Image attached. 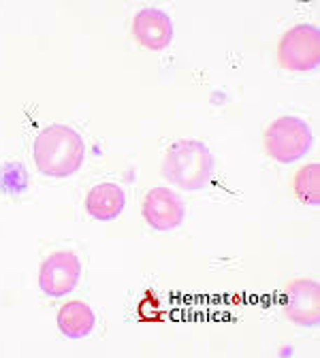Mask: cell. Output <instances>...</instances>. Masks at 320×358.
I'll return each mask as SVG.
<instances>
[{
	"instance_id": "6da1fadb",
	"label": "cell",
	"mask_w": 320,
	"mask_h": 358,
	"mask_svg": "<svg viewBox=\"0 0 320 358\" xmlns=\"http://www.w3.org/2000/svg\"><path fill=\"white\" fill-rule=\"evenodd\" d=\"M36 169L48 177L75 175L85 158V145L79 132L64 124L43 128L32 145Z\"/></svg>"
},
{
	"instance_id": "7a4b0ae2",
	"label": "cell",
	"mask_w": 320,
	"mask_h": 358,
	"mask_svg": "<svg viewBox=\"0 0 320 358\" xmlns=\"http://www.w3.org/2000/svg\"><path fill=\"white\" fill-rule=\"evenodd\" d=\"M214 175V156L197 139L175 141L162 160V177L181 190H203Z\"/></svg>"
},
{
	"instance_id": "3957f363",
	"label": "cell",
	"mask_w": 320,
	"mask_h": 358,
	"mask_svg": "<svg viewBox=\"0 0 320 358\" xmlns=\"http://www.w3.org/2000/svg\"><path fill=\"white\" fill-rule=\"evenodd\" d=\"M263 141H265V152L273 160L291 164L307 156L314 137L307 122L295 115H282L267 126Z\"/></svg>"
},
{
	"instance_id": "277c9868",
	"label": "cell",
	"mask_w": 320,
	"mask_h": 358,
	"mask_svg": "<svg viewBox=\"0 0 320 358\" xmlns=\"http://www.w3.org/2000/svg\"><path fill=\"white\" fill-rule=\"evenodd\" d=\"M278 60L286 71L295 73L316 69L320 62V30L309 24L291 28L278 45Z\"/></svg>"
},
{
	"instance_id": "5b68a950",
	"label": "cell",
	"mask_w": 320,
	"mask_h": 358,
	"mask_svg": "<svg viewBox=\"0 0 320 358\" xmlns=\"http://www.w3.org/2000/svg\"><path fill=\"white\" fill-rule=\"evenodd\" d=\"M81 275L79 258L73 252H54L43 260L39 271V288L48 296H67L75 290Z\"/></svg>"
},
{
	"instance_id": "8992f818",
	"label": "cell",
	"mask_w": 320,
	"mask_h": 358,
	"mask_svg": "<svg viewBox=\"0 0 320 358\" xmlns=\"http://www.w3.org/2000/svg\"><path fill=\"white\" fill-rule=\"evenodd\" d=\"M284 316L299 327H316L320 322V288L314 280H295L284 292Z\"/></svg>"
},
{
	"instance_id": "52a82bcc",
	"label": "cell",
	"mask_w": 320,
	"mask_h": 358,
	"mask_svg": "<svg viewBox=\"0 0 320 358\" xmlns=\"http://www.w3.org/2000/svg\"><path fill=\"white\" fill-rule=\"evenodd\" d=\"M186 207L171 188H154L144 199V217L154 231H173L184 222Z\"/></svg>"
},
{
	"instance_id": "ba28073f",
	"label": "cell",
	"mask_w": 320,
	"mask_h": 358,
	"mask_svg": "<svg viewBox=\"0 0 320 358\" xmlns=\"http://www.w3.org/2000/svg\"><path fill=\"white\" fill-rule=\"evenodd\" d=\"M132 34L144 48L158 52L173 38V22L160 9H141L132 20Z\"/></svg>"
},
{
	"instance_id": "9c48e42d",
	"label": "cell",
	"mask_w": 320,
	"mask_h": 358,
	"mask_svg": "<svg viewBox=\"0 0 320 358\" xmlns=\"http://www.w3.org/2000/svg\"><path fill=\"white\" fill-rule=\"evenodd\" d=\"M126 194L116 184H99L85 196V211L95 220H113L122 213Z\"/></svg>"
},
{
	"instance_id": "30bf717a",
	"label": "cell",
	"mask_w": 320,
	"mask_h": 358,
	"mask_svg": "<svg viewBox=\"0 0 320 358\" xmlns=\"http://www.w3.org/2000/svg\"><path fill=\"white\" fill-rule=\"evenodd\" d=\"M95 311L83 301H69L58 311V329L69 339H83L95 329Z\"/></svg>"
},
{
	"instance_id": "8fae6325",
	"label": "cell",
	"mask_w": 320,
	"mask_h": 358,
	"mask_svg": "<svg viewBox=\"0 0 320 358\" xmlns=\"http://www.w3.org/2000/svg\"><path fill=\"white\" fill-rule=\"evenodd\" d=\"M293 190L299 196V201L307 205L320 203V164L318 162H309L297 171L293 179Z\"/></svg>"
},
{
	"instance_id": "7c38bea8",
	"label": "cell",
	"mask_w": 320,
	"mask_h": 358,
	"mask_svg": "<svg viewBox=\"0 0 320 358\" xmlns=\"http://www.w3.org/2000/svg\"><path fill=\"white\" fill-rule=\"evenodd\" d=\"M28 190V173L22 162H5L0 166V192L20 196Z\"/></svg>"
}]
</instances>
